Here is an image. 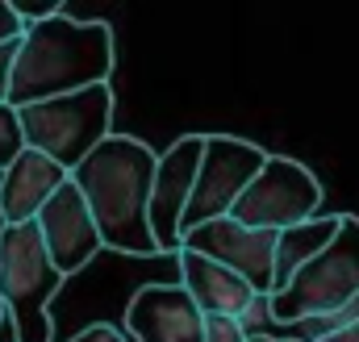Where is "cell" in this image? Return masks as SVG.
Instances as JSON below:
<instances>
[{
	"label": "cell",
	"instance_id": "6da1fadb",
	"mask_svg": "<svg viewBox=\"0 0 359 342\" xmlns=\"http://www.w3.org/2000/svg\"><path fill=\"white\" fill-rule=\"evenodd\" d=\"M155 171H159V155L134 134H109L88 159L72 171V179L80 184L92 217L100 226L104 251L134 259L163 255L159 242H155V230H151Z\"/></svg>",
	"mask_w": 359,
	"mask_h": 342
},
{
	"label": "cell",
	"instance_id": "7a4b0ae2",
	"mask_svg": "<svg viewBox=\"0 0 359 342\" xmlns=\"http://www.w3.org/2000/svg\"><path fill=\"white\" fill-rule=\"evenodd\" d=\"M113 63H117V46H113V29L104 21H80L72 13H59V17L25 29L8 104L25 109L38 100L100 88L109 84Z\"/></svg>",
	"mask_w": 359,
	"mask_h": 342
},
{
	"label": "cell",
	"instance_id": "3957f363",
	"mask_svg": "<svg viewBox=\"0 0 359 342\" xmlns=\"http://www.w3.org/2000/svg\"><path fill=\"white\" fill-rule=\"evenodd\" d=\"M63 271L42 242L38 221L29 226H4L0 230V292L8 305V317L17 322L21 342H50L55 338V317L50 301L63 288Z\"/></svg>",
	"mask_w": 359,
	"mask_h": 342
},
{
	"label": "cell",
	"instance_id": "277c9868",
	"mask_svg": "<svg viewBox=\"0 0 359 342\" xmlns=\"http://www.w3.org/2000/svg\"><path fill=\"white\" fill-rule=\"evenodd\" d=\"M113 84L84 88L76 96H55L21 109L29 151H42L59 167L76 171L113 134Z\"/></svg>",
	"mask_w": 359,
	"mask_h": 342
},
{
	"label": "cell",
	"instance_id": "5b68a950",
	"mask_svg": "<svg viewBox=\"0 0 359 342\" xmlns=\"http://www.w3.org/2000/svg\"><path fill=\"white\" fill-rule=\"evenodd\" d=\"M359 301V217L343 213V230L339 238L305 263V271L271 296V313L280 326H297L309 317H330L343 313Z\"/></svg>",
	"mask_w": 359,
	"mask_h": 342
},
{
	"label": "cell",
	"instance_id": "8992f818",
	"mask_svg": "<svg viewBox=\"0 0 359 342\" xmlns=\"http://www.w3.org/2000/svg\"><path fill=\"white\" fill-rule=\"evenodd\" d=\"M268 151L259 142L234 138V134H205V159L196 175V192L184 217V234L209 221H222L234 213V205L243 200V192L255 184V175L268 167Z\"/></svg>",
	"mask_w": 359,
	"mask_h": 342
},
{
	"label": "cell",
	"instance_id": "52a82bcc",
	"mask_svg": "<svg viewBox=\"0 0 359 342\" xmlns=\"http://www.w3.org/2000/svg\"><path fill=\"white\" fill-rule=\"evenodd\" d=\"M322 205V184L318 175L284 155H271L268 167L255 175V184L243 192V200L234 205V221L251 226V230H271L284 234L301 221H313Z\"/></svg>",
	"mask_w": 359,
	"mask_h": 342
},
{
	"label": "cell",
	"instance_id": "ba28073f",
	"mask_svg": "<svg viewBox=\"0 0 359 342\" xmlns=\"http://www.w3.org/2000/svg\"><path fill=\"white\" fill-rule=\"evenodd\" d=\"M205 159V134H180L176 142L159 155L155 192H151V230L163 255L184 251V217L196 192V175Z\"/></svg>",
	"mask_w": 359,
	"mask_h": 342
},
{
	"label": "cell",
	"instance_id": "9c48e42d",
	"mask_svg": "<svg viewBox=\"0 0 359 342\" xmlns=\"http://www.w3.org/2000/svg\"><path fill=\"white\" fill-rule=\"evenodd\" d=\"M276 242H280V234L251 230L234 217H222V221H209V226H196L184 234V251H196V255L238 271L259 296L276 292Z\"/></svg>",
	"mask_w": 359,
	"mask_h": 342
},
{
	"label": "cell",
	"instance_id": "30bf717a",
	"mask_svg": "<svg viewBox=\"0 0 359 342\" xmlns=\"http://www.w3.org/2000/svg\"><path fill=\"white\" fill-rule=\"evenodd\" d=\"M38 230H42V242H46V251H50L55 267L63 275L84 271L92 259L104 251L100 226H96V217H92L88 200H84V192H80L76 179H67L46 200V209L38 213Z\"/></svg>",
	"mask_w": 359,
	"mask_h": 342
},
{
	"label": "cell",
	"instance_id": "8fae6325",
	"mask_svg": "<svg viewBox=\"0 0 359 342\" xmlns=\"http://www.w3.org/2000/svg\"><path fill=\"white\" fill-rule=\"evenodd\" d=\"M134 342H205V313L184 284H142L126 305Z\"/></svg>",
	"mask_w": 359,
	"mask_h": 342
},
{
	"label": "cell",
	"instance_id": "7c38bea8",
	"mask_svg": "<svg viewBox=\"0 0 359 342\" xmlns=\"http://www.w3.org/2000/svg\"><path fill=\"white\" fill-rule=\"evenodd\" d=\"M72 179V171L46 159L42 151H25L13 167L0 171V217L4 226H29L46 209V200Z\"/></svg>",
	"mask_w": 359,
	"mask_h": 342
},
{
	"label": "cell",
	"instance_id": "4fadbf2b",
	"mask_svg": "<svg viewBox=\"0 0 359 342\" xmlns=\"http://www.w3.org/2000/svg\"><path fill=\"white\" fill-rule=\"evenodd\" d=\"M176 259H180V284L188 288V296L201 305L205 317H243L251 309V301L259 296L238 271L196 255V251H180Z\"/></svg>",
	"mask_w": 359,
	"mask_h": 342
},
{
	"label": "cell",
	"instance_id": "5bb4252c",
	"mask_svg": "<svg viewBox=\"0 0 359 342\" xmlns=\"http://www.w3.org/2000/svg\"><path fill=\"white\" fill-rule=\"evenodd\" d=\"M339 230H343V213H318L313 221H301V226L284 230L280 242H276V292H284L305 271V263H313L322 255L339 238Z\"/></svg>",
	"mask_w": 359,
	"mask_h": 342
},
{
	"label": "cell",
	"instance_id": "9a60e30c",
	"mask_svg": "<svg viewBox=\"0 0 359 342\" xmlns=\"http://www.w3.org/2000/svg\"><path fill=\"white\" fill-rule=\"evenodd\" d=\"M25 151H29V142H25L21 109H13V104H4V100H0V171L13 167Z\"/></svg>",
	"mask_w": 359,
	"mask_h": 342
},
{
	"label": "cell",
	"instance_id": "2e32d148",
	"mask_svg": "<svg viewBox=\"0 0 359 342\" xmlns=\"http://www.w3.org/2000/svg\"><path fill=\"white\" fill-rule=\"evenodd\" d=\"M238 322H243L247 338H276V342L288 338V330H284V326L276 322V313H271V296H255L251 309H247Z\"/></svg>",
	"mask_w": 359,
	"mask_h": 342
},
{
	"label": "cell",
	"instance_id": "e0dca14e",
	"mask_svg": "<svg viewBox=\"0 0 359 342\" xmlns=\"http://www.w3.org/2000/svg\"><path fill=\"white\" fill-rule=\"evenodd\" d=\"M205 342H251L238 317H205Z\"/></svg>",
	"mask_w": 359,
	"mask_h": 342
},
{
	"label": "cell",
	"instance_id": "ac0fdd59",
	"mask_svg": "<svg viewBox=\"0 0 359 342\" xmlns=\"http://www.w3.org/2000/svg\"><path fill=\"white\" fill-rule=\"evenodd\" d=\"M25 38V34H21ZM21 38L4 42L0 46V100L8 104V92H13V71H17V59H21Z\"/></svg>",
	"mask_w": 359,
	"mask_h": 342
},
{
	"label": "cell",
	"instance_id": "d6986e66",
	"mask_svg": "<svg viewBox=\"0 0 359 342\" xmlns=\"http://www.w3.org/2000/svg\"><path fill=\"white\" fill-rule=\"evenodd\" d=\"M72 342H126V330L113 326V322H92V326H84V330H76Z\"/></svg>",
	"mask_w": 359,
	"mask_h": 342
},
{
	"label": "cell",
	"instance_id": "ffe728a7",
	"mask_svg": "<svg viewBox=\"0 0 359 342\" xmlns=\"http://www.w3.org/2000/svg\"><path fill=\"white\" fill-rule=\"evenodd\" d=\"M25 34V21L13 13V4L8 0H0V46L4 42H13V38H21Z\"/></svg>",
	"mask_w": 359,
	"mask_h": 342
},
{
	"label": "cell",
	"instance_id": "44dd1931",
	"mask_svg": "<svg viewBox=\"0 0 359 342\" xmlns=\"http://www.w3.org/2000/svg\"><path fill=\"white\" fill-rule=\"evenodd\" d=\"M326 342H359V322H351L347 330H339V334H330Z\"/></svg>",
	"mask_w": 359,
	"mask_h": 342
},
{
	"label": "cell",
	"instance_id": "7402d4cb",
	"mask_svg": "<svg viewBox=\"0 0 359 342\" xmlns=\"http://www.w3.org/2000/svg\"><path fill=\"white\" fill-rule=\"evenodd\" d=\"M4 317H8V305H4V292H0V326H4Z\"/></svg>",
	"mask_w": 359,
	"mask_h": 342
},
{
	"label": "cell",
	"instance_id": "603a6c76",
	"mask_svg": "<svg viewBox=\"0 0 359 342\" xmlns=\"http://www.w3.org/2000/svg\"><path fill=\"white\" fill-rule=\"evenodd\" d=\"M251 342H276V338H251Z\"/></svg>",
	"mask_w": 359,
	"mask_h": 342
},
{
	"label": "cell",
	"instance_id": "cb8c5ba5",
	"mask_svg": "<svg viewBox=\"0 0 359 342\" xmlns=\"http://www.w3.org/2000/svg\"><path fill=\"white\" fill-rule=\"evenodd\" d=\"M284 342H297V338H284Z\"/></svg>",
	"mask_w": 359,
	"mask_h": 342
}]
</instances>
